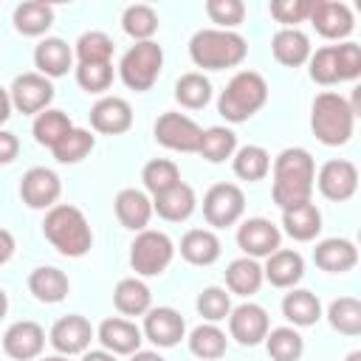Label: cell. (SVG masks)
Segmentation results:
<instances>
[{
	"label": "cell",
	"instance_id": "obj_1",
	"mask_svg": "<svg viewBox=\"0 0 361 361\" xmlns=\"http://www.w3.org/2000/svg\"><path fill=\"white\" fill-rule=\"evenodd\" d=\"M316 183V164L313 155L302 147H288L274 158V186L271 197L279 209H290L307 203Z\"/></svg>",
	"mask_w": 361,
	"mask_h": 361
},
{
	"label": "cell",
	"instance_id": "obj_2",
	"mask_svg": "<svg viewBox=\"0 0 361 361\" xmlns=\"http://www.w3.org/2000/svg\"><path fill=\"white\" fill-rule=\"evenodd\" d=\"M42 234L62 257H71V259L85 257L93 245V231L87 217L82 214V209L71 203H56L54 209L45 212Z\"/></svg>",
	"mask_w": 361,
	"mask_h": 361
},
{
	"label": "cell",
	"instance_id": "obj_3",
	"mask_svg": "<svg viewBox=\"0 0 361 361\" xmlns=\"http://www.w3.org/2000/svg\"><path fill=\"white\" fill-rule=\"evenodd\" d=\"M248 54L245 37L237 31H223V28H200L189 39V56L197 68L203 71H226L237 68Z\"/></svg>",
	"mask_w": 361,
	"mask_h": 361
},
{
	"label": "cell",
	"instance_id": "obj_4",
	"mask_svg": "<svg viewBox=\"0 0 361 361\" xmlns=\"http://www.w3.org/2000/svg\"><path fill=\"white\" fill-rule=\"evenodd\" d=\"M310 130L324 147H344L355 130V113L341 93L324 90L313 99Z\"/></svg>",
	"mask_w": 361,
	"mask_h": 361
},
{
	"label": "cell",
	"instance_id": "obj_5",
	"mask_svg": "<svg viewBox=\"0 0 361 361\" xmlns=\"http://www.w3.org/2000/svg\"><path fill=\"white\" fill-rule=\"evenodd\" d=\"M265 102H268V82L262 79V73L237 71L217 99V113L231 124H243L254 113H259Z\"/></svg>",
	"mask_w": 361,
	"mask_h": 361
},
{
	"label": "cell",
	"instance_id": "obj_6",
	"mask_svg": "<svg viewBox=\"0 0 361 361\" xmlns=\"http://www.w3.org/2000/svg\"><path fill=\"white\" fill-rule=\"evenodd\" d=\"M307 73L316 85H338V82H353L361 76V45L355 42H338V45H324L307 59Z\"/></svg>",
	"mask_w": 361,
	"mask_h": 361
},
{
	"label": "cell",
	"instance_id": "obj_7",
	"mask_svg": "<svg viewBox=\"0 0 361 361\" xmlns=\"http://www.w3.org/2000/svg\"><path fill=\"white\" fill-rule=\"evenodd\" d=\"M161 68H164V48L155 39H147V42H135L124 51V56L118 62V76L130 90L144 93L158 82Z\"/></svg>",
	"mask_w": 361,
	"mask_h": 361
},
{
	"label": "cell",
	"instance_id": "obj_8",
	"mask_svg": "<svg viewBox=\"0 0 361 361\" xmlns=\"http://www.w3.org/2000/svg\"><path fill=\"white\" fill-rule=\"evenodd\" d=\"M175 257V243L155 228H144L135 234L130 245V265L138 276H161Z\"/></svg>",
	"mask_w": 361,
	"mask_h": 361
},
{
	"label": "cell",
	"instance_id": "obj_9",
	"mask_svg": "<svg viewBox=\"0 0 361 361\" xmlns=\"http://www.w3.org/2000/svg\"><path fill=\"white\" fill-rule=\"evenodd\" d=\"M152 135L161 147H166L172 152H197L203 127L197 121H192L189 116L178 113V110H166V113L158 116V121L152 127Z\"/></svg>",
	"mask_w": 361,
	"mask_h": 361
},
{
	"label": "cell",
	"instance_id": "obj_10",
	"mask_svg": "<svg viewBox=\"0 0 361 361\" xmlns=\"http://www.w3.org/2000/svg\"><path fill=\"white\" fill-rule=\"evenodd\" d=\"M245 212V195L237 183H214L203 195V217L214 228L234 226Z\"/></svg>",
	"mask_w": 361,
	"mask_h": 361
},
{
	"label": "cell",
	"instance_id": "obj_11",
	"mask_svg": "<svg viewBox=\"0 0 361 361\" xmlns=\"http://www.w3.org/2000/svg\"><path fill=\"white\" fill-rule=\"evenodd\" d=\"M8 96H11V107L20 110L23 116H39L54 102V85L42 73L31 71V73H20L11 82Z\"/></svg>",
	"mask_w": 361,
	"mask_h": 361
},
{
	"label": "cell",
	"instance_id": "obj_12",
	"mask_svg": "<svg viewBox=\"0 0 361 361\" xmlns=\"http://www.w3.org/2000/svg\"><path fill=\"white\" fill-rule=\"evenodd\" d=\"M313 186H319L322 197H327L333 203H344L358 192V169L347 158H333V161L322 164Z\"/></svg>",
	"mask_w": 361,
	"mask_h": 361
},
{
	"label": "cell",
	"instance_id": "obj_13",
	"mask_svg": "<svg viewBox=\"0 0 361 361\" xmlns=\"http://www.w3.org/2000/svg\"><path fill=\"white\" fill-rule=\"evenodd\" d=\"M268 330H271V319H268V313H265L262 305H257V302H243V305L231 307V313H228V336H231L237 344H243V347H257V344L265 341Z\"/></svg>",
	"mask_w": 361,
	"mask_h": 361
},
{
	"label": "cell",
	"instance_id": "obj_14",
	"mask_svg": "<svg viewBox=\"0 0 361 361\" xmlns=\"http://www.w3.org/2000/svg\"><path fill=\"white\" fill-rule=\"evenodd\" d=\"M93 338H96V333H93L90 322L85 316H79V313H68V316L56 319L54 327H51V333H48L51 347L59 355H68V358L87 353V347H90Z\"/></svg>",
	"mask_w": 361,
	"mask_h": 361
},
{
	"label": "cell",
	"instance_id": "obj_15",
	"mask_svg": "<svg viewBox=\"0 0 361 361\" xmlns=\"http://www.w3.org/2000/svg\"><path fill=\"white\" fill-rule=\"evenodd\" d=\"M279 243H282V231L265 217H248L237 228V245L243 257H251V259L271 257L276 248H282Z\"/></svg>",
	"mask_w": 361,
	"mask_h": 361
},
{
	"label": "cell",
	"instance_id": "obj_16",
	"mask_svg": "<svg viewBox=\"0 0 361 361\" xmlns=\"http://www.w3.org/2000/svg\"><path fill=\"white\" fill-rule=\"evenodd\" d=\"M62 195V180L48 166H31L20 180V197L28 209H54Z\"/></svg>",
	"mask_w": 361,
	"mask_h": 361
},
{
	"label": "cell",
	"instance_id": "obj_17",
	"mask_svg": "<svg viewBox=\"0 0 361 361\" xmlns=\"http://www.w3.org/2000/svg\"><path fill=\"white\" fill-rule=\"evenodd\" d=\"M307 20L313 23L316 34H322L324 39H347L355 28L350 6L338 0H313Z\"/></svg>",
	"mask_w": 361,
	"mask_h": 361
},
{
	"label": "cell",
	"instance_id": "obj_18",
	"mask_svg": "<svg viewBox=\"0 0 361 361\" xmlns=\"http://www.w3.org/2000/svg\"><path fill=\"white\" fill-rule=\"evenodd\" d=\"M45 350V330L31 322V319H23V322H14L6 327L3 333V353L14 361H34L39 358Z\"/></svg>",
	"mask_w": 361,
	"mask_h": 361
},
{
	"label": "cell",
	"instance_id": "obj_19",
	"mask_svg": "<svg viewBox=\"0 0 361 361\" xmlns=\"http://www.w3.org/2000/svg\"><path fill=\"white\" fill-rule=\"evenodd\" d=\"M144 338L152 341L155 347H175L186 336V322L175 307H149L144 313Z\"/></svg>",
	"mask_w": 361,
	"mask_h": 361
},
{
	"label": "cell",
	"instance_id": "obj_20",
	"mask_svg": "<svg viewBox=\"0 0 361 361\" xmlns=\"http://www.w3.org/2000/svg\"><path fill=\"white\" fill-rule=\"evenodd\" d=\"M96 338L102 341V347L113 355H133L141 350V341H144V333L135 322L130 319H121V316H110L99 324L96 330Z\"/></svg>",
	"mask_w": 361,
	"mask_h": 361
},
{
	"label": "cell",
	"instance_id": "obj_21",
	"mask_svg": "<svg viewBox=\"0 0 361 361\" xmlns=\"http://www.w3.org/2000/svg\"><path fill=\"white\" fill-rule=\"evenodd\" d=\"M90 127L104 135H121L133 127V107L121 96H102L90 107Z\"/></svg>",
	"mask_w": 361,
	"mask_h": 361
},
{
	"label": "cell",
	"instance_id": "obj_22",
	"mask_svg": "<svg viewBox=\"0 0 361 361\" xmlns=\"http://www.w3.org/2000/svg\"><path fill=\"white\" fill-rule=\"evenodd\" d=\"M113 212L118 217V223L130 231H144L149 217H152V197L144 192V189H135V186H127L116 195L113 200Z\"/></svg>",
	"mask_w": 361,
	"mask_h": 361
},
{
	"label": "cell",
	"instance_id": "obj_23",
	"mask_svg": "<svg viewBox=\"0 0 361 361\" xmlns=\"http://www.w3.org/2000/svg\"><path fill=\"white\" fill-rule=\"evenodd\" d=\"M313 262L327 274H347L358 265V248L347 237H327V240L316 243Z\"/></svg>",
	"mask_w": 361,
	"mask_h": 361
},
{
	"label": "cell",
	"instance_id": "obj_24",
	"mask_svg": "<svg viewBox=\"0 0 361 361\" xmlns=\"http://www.w3.org/2000/svg\"><path fill=\"white\" fill-rule=\"evenodd\" d=\"M34 68L45 79H59L73 68V51L59 37H45L34 48Z\"/></svg>",
	"mask_w": 361,
	"mask_h": 361
},
{
	"label": "cell",
	"instance_id": "obj_25",
	"mask_svg": "<svg viewBox=\"0 0 361 361\" xmlns=\"http://www.w3.org/2000/svg\"><path fill=\"white\" fill-rule=\"evenodd\" d=\"M262 276L274 288H296V282L305 276V259L293 248H276L271 257H265Z\"/></svg>",
	"mask_w": 361,
	"mask_h": 361
},
{
	"label": "cell",
	"instance_id": "obj_26",
	"mask_svg": "<svg viewBox=\"0 0 361 361\" xmlns=\"http://www.w3.org/2000/svg\"><path fill=\"white\" fill-rule=\"evenodd\" d=\"M195 209H197L195 189L189 183H183V180L178 186H172L169 192L152 197V214H158L166 223H183V220H189L195 214Z\"/></svg>",
	"mask_w": 361,
	"mask_h": 361
},
{
	"label": "cell",
	"instance_id": "obj_27",
	"mask_svg": "<svg viewBox=\"0 0 361 361\" xmlns=\"http://www.w3.org/2000/svg\"><path fill=\"white\" fill-rule=\"evenodd\" d=\"M220 254H223V245L212 228H189L180 237V257L189 265H200V268L214 265Z\"/></svg>",
	"mask_w": 361,
	"mask_h": 361
},
{
	"label": "cell",
	"instance_id": "obj_28",
	"mask_svg": "<svg viewBox=\"0 0 361 361\" xmlns=\"http://www.w3.org/2000/svg\"><path fill=\"white\" fill-rule=\"evenodd\" d=\"M282 228H285V234L290 240L310 243L322 231V212L316 209L313 200L299 203V206H290V209H282Z\"/></svg>",
	"mask_w": 361,
	"mask_h": 361
},
{
	"label": "cell",
	"instance_id": "obj_29",
	"mask_svg": "<svg viewBox=\"0 0 361 361\" xmlns=\"http://www.w3.org/2000/svg\"><path fill=\"white\" fill-rule=\"evenodd\" d=\"M271 51H274V59L285 68H299L310 59V39L305 31L299 28H279L274 37H271Z\"/></svg>",
	"mask_w": 361,
	"mask_h": 361
},
{
	"label": "cell",
	"instance_id": "obj_30",
	"mask_svg": "<svg viewBox=\"0 0 361 361\" xmlns=\"http://www.w3.org/2000/svg\"><path fill=\"white\" fill-rule=\"evenodd\" d=\"M28 290L34 293L37 302H45V305H56L68 296L71 290V282L65 276V271L54 268V265H39L28 274Z\"/></svg>",
	"mask_w": 361,
	"mask_h": 361
},
{
	"label": "cell",
	"instance_id": "obj_31",
	"mask_svg": "<svg viewBox=\"0 0 361 361\" xmlns=\"http://www.w3.org/2000/svg\"><path fill=\"white\" fill-rule=\"evenodd\" d=\"M113 305L121 316H144L152 307V293L144 279L138 276H124L116 282L113 290Z\"/></svg>",
	"mask_w": 361,
	"mask_h": 361
},
{
	"label": "cell",
	"instance_id": "obj_32",
	"mask_svg": "<svg viewBox=\"0 0 361 361\" xmlns=\"http://www.w3.org/2000/svg\"><path fill=\"white\" fill-rule=\"evenodd\" d=\"M282 316L293 324V327H310L322 319V302L313 290L305 288H290L282 299Z\"/></svg>",
	"mask_w": 361,
	"mask_h": 361
},
{
	"label": "cell",
	"instance_id": "obj_33",
	"mask_svg": "<svg viewBox=\"0 0 361 361\" xmlns=\"http://www.w3.org/2000/svg\"><path fill=\"white\" fill-rule=\"evenodd\" d=\"M265 276H262V265L251 257H237L228 262L226 268V288L237 296H254L259 288H262Z\"/></svg>",
	"mask_w": 361,
	"mask_h": 361
},
{
	"label": "cell",
	"instance_id": "obj_34",
	"mask_svg": "<svg viewBox=\"0 0 361 361\" xmlns=\"http://www.w3.org/2000/svg\"><path fill=\"white\" fill-rule=\"evenodd\" d=\"M14 28L23 37H42L54 25V6L42 0H25L14 8Z\"/></svg>",
	"mask_w": 361,
	"mask_h": 361
},
{
	"label": "cell",
	"instance_id": "obj_35",
	"mask_svg": "<svg viewBox=\"0 0 361 361\" xmlns=\"http://www.w3.org/2000/svg\"><path fill=\"white\" fill-rule=\"evenodd\" d=\"M231 166H234V175L240 180L254 183V180H262L271 172V155L259 144H245L231 155Z\"/></svg>",
	"mask_w": 361,
	"mask_h": 361
},
{
	"label": "cell",
	"instance_id": "obj_36",
	"mask_svg": "<svg viewBox=\"0 0 361 361\" xmlns=\"http://www.w3.org/2000/svg\"><path fill=\"white\" fill-rule=\"evenodd\" d=\"M189 353L192 355H197L200 361H217V358H223L226 355V350H228V338H226V333L217 327V324H197L192 333H189Z\"/></svg>",
	"mask_w": 361,
	"mask_h": 361
},
{
	"label": "cell",
	"instance_id": "obj_37",
	"mask_svg": "<svg viewBox=\"0 0 361 361\" xmlns=\"http://www.w3.org/2000/svg\"><path fill=\"white\" fill-rule=\"evenodd\" d=\"M71 130H73L71 116H68V113H62V110H56V107L42 110L39 116H34V124H31L34 141H37V144H42V147H48V149H54V147L59 144V138H62V135H68Z\"/></svg>",
	"mask_w": 361,
	"mask_h": 361
},
{
	"label": "cell",
	"instance_id": "obj_38",
	"mask_svg": "<svg viewBox=\"0 0 361 361\" xmlns=\"http://www.w3.org/2000/svg\"><path fill=\"white\" fill-rule=\"evenodd\" d=\"M175 102L186 110H203L212 102V82L197 71L183 73L175 82Z\"/></svg>",
	"mask_w": 361,
	"mask_h": 361
},
{
	"label": "cell",
	"instance_id": "obj_39",
	"mask_svg": "<svg viewBox=\"0 0 361 361\" xmlns=\"http://www.w3.org/2000/svg\"><path fill=\"white\" fill-rule=\"evenodd\" d=\"M141 180H144V189H147L152 197H158V195H164V192H169L172 186L180 183V169H178V164L169 161V158H152V161L144 164Z\"/></svg>",
	"mask_w": 361,
	"mask_h": 361
},
{
	"label": "cell",
	"instance_id": "obj_40",
	"mask_svg": "<svg viewBox=\"0 0 361 361\" xmlns=\"http://www.w3.org/2000/svg\"><path fill=\"white\" fill-rule=\"evenodd\" d=\"M121 28L127 37H133L135 42H147L155 37L158 31V14L152 6L147 3H135V6H127L124 14H121Z\"/></svg>",
	"mask_w": 361,
	"mask_h": 361
},
{
	"label": "cell",
	"instance_id": "obj_41",
	"mask_svg": "<svg viewBox=\"0 0 361 361\" xmlns=\"http://www.w3.org/2000/svg\"><path fill=\"white\" fill-rule=\"evenodd\" d=\"M265 350L274 361H299L305 353V338L296 327H274L265 336Z\"/></svg>",
	"mask_w": 361,
	"mask_h": 361
},
{
	"label": "cell",
	"instance_id": "obj_42",
	"mask_svg": "<svg viewBox=\"0 0 361 361\" xmlns=\"http://www.w3.org/2000/svg\"><path fill=\"white\" fill-rule=\"evenodd\" d=\"M327 322L341 336H358L361 333V302L355 296H338L327 307Z\"/></svg>",
	"mask_w": 361,
	"mask_h": 361
},
{
	"label": "cell",
	"instance_id": "obj_43",
	"mask_svg": "<svg viewBox=\"0 0 361 361\" xmlns=\"http://www.w3.org/2000/svg\"><path fill=\"white\" fill-rule=\"evenodd\" d=\"M197 152L206 161H212V164H223L226 158H231L237 152V135H234V130H228V127H209V130H203Z\"/></svg>",
	"mask_w": 361,
	"mask_h": 361
},
{
	"label": "cell",
	"instance_id": "obj_44",
	"mask_svg": "<svg viewBox=\"0 0 361 361\" xmlns=\"http://www.w3.org/2000/svg\"><path fill=\"white\" fill-rule=\"evenodd\" d=\"M96 147V135L90 130H82V127H73L68 135L59 138V144L51 149L54 158L59 164H79L82 158L90 155V149Z\"/></svg>",
	"mask_w": 361,
	"mask_h": 361
},
{
	"label": "cell",
	"instance_id": "obj_45",
	"mask_svg": "<svg viewBox=\"0 0 361 361\" xmlns=\"http://www.w3.org/2000/svg\"><path fill=\"white\" fill-rule=\"evenodd\" d=\"M76 59L79 65H99L113 59V39L104 31H85L76 39Z\"/></svg>",
	"mask_w": 361,
	"mask_h": 361
},
{
	"label": "cell",
	"instance_id": "obj_46",
	"mask_svg": "<svg viewBox=\"0 0 361 361\" xmlns=\"http://www.w3.org/2000/svg\"><path fill=\"white\" fill-rule=\"evenodd\" d=\"M197 313L209 322V324H217L223 319H228L231 313V296L226 293V288H217V285H209L197 293V302H195Z\"/></svg>",
	"mask_w": 361,
	"mask_h": 361
},
{
	"label": "cell",
	"instance_id": "obj_47",
	"mask_svg": "<svg viewBox=\"0 0 361 361\" xmlns=\"http://www.w3.org/2000/svg\"><path fill=\"white\" fill-rule=\"evenodd\" d=\"M206 14L212 23H217V28L234 31L245 20V6L243 0H206Z\"/></svg>",
	"mask_w": 361,
	"mask_h": 361
},
{
	"label": "cell",
	"instance_id": "obj_48",
	"mask_svg": "<svg viewBox=\"0 0 361 361\" xmlns=\"http://www.w3.org/2000/svg\"><path fill=\"white\" fill-rule=\"evenodd\" d=\"M76 85L87 93H104L113 85V62L76 65Z\"/></svg>",
	"mask_w": 361,
	"mask_h": 361
},
{
	"label": "cell",
	"instance_id": "obj_49",
	"mask_svg": "<svg viewBox=\"0 0 361 361\" xmlns=\"http://www.w3.org/2000/svg\"><path fill=\"white\" fill-rule=\"evenodd\" d=\"M310 6L313 0H271V17L282 25V28H296L299 23H305L310 17Z\"/></svg>",
	"mask_w": 361,
	"mask_h": 361
},
{
	"label": "cell",
	"instance_id": "obj_50",
	"mask_svg": "<svg viewBox=\"0 0 361 361\" xmlns=\"http://www.w3.org/2000/svg\"><path fill=\"white\" fill-rule=\"evenodd\" d=\"M17 155H20V141H17V135L8 133V130H0V166L11 164Z\"/></svg>",
	"mask_w": 361,
	"mask_h": 361
},
{
	"label": "cell",
	"instance_id": "obj_51",
	"mask_svg": "<svg viewBox=\"0 0 361 361\" xmlns=\"http://www.w3.org/2000/svg\"><path fill=\"white\" fill-rule=\"evenodd\" d=\"M14 248H17L14 234H11L8 228H0V265H6V262L14 257Z\"/></svg>",
	"mask_w": 361,
	"mask_h": 361
},
{
	"label": "cell",
	"instance_id": "obj_52",
	"mask_svg": "<svg viewBox=\"0 0 361 361\" xmlns=\"http://www.w3.org/2000/svg\"><path fill=\"white\" fill-rule=\"evenodd\" d=\"M11 110H14V107H11V96H8L6 87H0V127L11 118Z\"/></svg>",
	"mask_w": 361,
	"mask_h": 361
},
{
	"label": "cell",
	"instance_id": "obj_53",
	"mask_svg": "<svg viewBox=\"0 0 361 361\" xmlns=\"http://www.w3.org/2000/svg\"><path fill=\"white\" fill-rule=\"evenodd\" d=\"M82 361H116V355L107 350H87L82 353Z\"/></svg>",
	"mask_w": 361,
	"mask_h": 361
},
{
	"label": "cell",
	"instance_id": "obj_54",
	"mask_svg": "<svg viewBox=\"0 0 361 361\" xmlns=\"http://www.w3.org/2000/svg\"><path fill=\"white\" fill-rule=\"evenodd\" d=\"M130 361H166V358L161 353H155V350H138V353L130 355Z\"/></svg>",
	"mask_w": 361,
	"mask_h": 361
},
{
	"label": "cell",
	"instance_id": "obj_55",
	"mask_svg": "<svg viewBox=\"0 0 361 361\" xmlns=\"http://www.w3.org/2000/svg\"><path fill=\"white\" fill-rule=\"evenodd\" d=\"M8 313V296H6V290L0 288V319Z\"/></svg>",
	"mask_w": 361,
	"mask_h": 361
},
{
	"label": "cell",
	"instance_id": "obj_56",
	"mask_svg": "<svg viewBox=\"0 0 361 361\" xmlns=\"http://www.w3.org/2000/svg\"><path fill=\"white\" fill-rule=\"evenodd\" d=\"M39 361H71V358H68V355H59V353H56V355H45V358H39Z\"/></svg>",
	"mask_w": 361,
	"mask_h": 361
},
{
	"label": "cell",
	"instance_id": "obj_57",
	"mask_svg": "<svg viewBox=\"0 0 361 361\" xmlns=\"http://www.w3.org/2000/svg\"><path fill=\"white\" fill-rule=\"evenodd\" d=\"M344 361H361V350H353V353H350Z\"/></svg>",
	"mask_w": 361,
	"mask_h": 361
}]
</instances>
